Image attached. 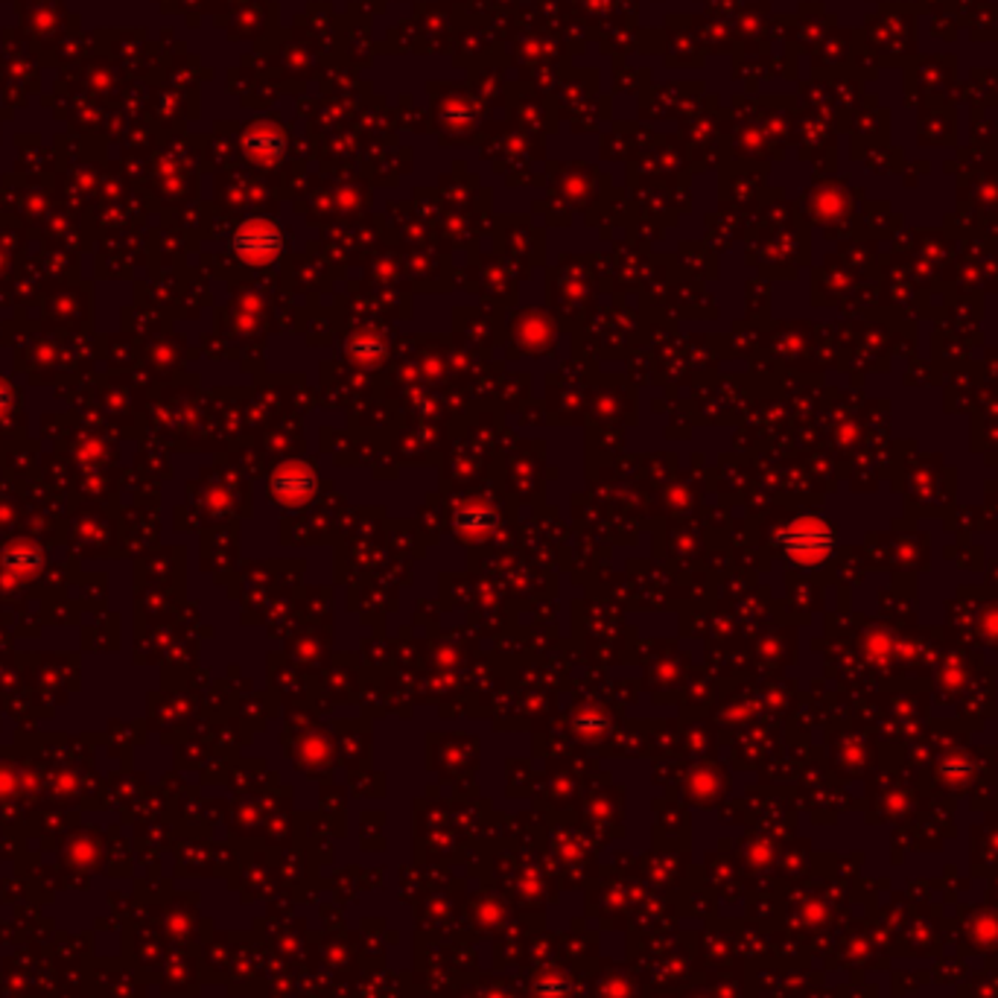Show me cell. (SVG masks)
<instances>
[{"instance_id":"1","label":"cell","mask_w":998,"mask_h":998,"mask_svg":"<svg viewBox=\"0 0 998 998\" xmlns=\"http://www.w3.org/2000/svg\"><path fill=\"white\" fill-rule=\"evenodd\" d=\"M231 252L245 266H272L281 257V252H284V231H281V226L272 217L245 219L243 226L234 231V237H231Z\"/></svg>"},{"instance_id":"2","label":"cell","mask_w":998,"mask_h":998,"mask_svg":"<svg viewBox=\"0 0 998 998\" xmlns=\"http://www.w3.org/2000/svg\"><path fill=\"white\" fill-rule=\"evenodd\" d=\"M268 494L284 508H304L319 494V476L307 462L277 464L268 476Z\"/></svg>"},{"instance_id":"3","label":"cell","mask_w":998,"mask_h":998,"mask_svg":"<svg viewBox=\"0 0 998 998\" xmlns=\"http://www.w3.org/2000/svg\"><path fill=\"white\" fill-rule=\"evenodd\" d=\"M782 546L791 561L818 563L830 552V535L818 520H798L782 531Z\"/></svg>"},{"instance_id":"4","label":"cell","mask_w":998,"mask_h":998,"mask_svg":"<svg viewBox=\"0 0 998 998\" xmlns=\"http://www.w3.org/2000/svg\"><path fill=\"white\" fill-rule=\"evenodd\" d=\"M500 526V512L485 500L462 503L453 514V529L462 540H487Z\"/></svg>"},{"instance_id":"5","label":"cell","mask_w":998,"mask_h":998,"mask_svg":"<svg viewBox=\"0 0 998 998\" xmlns=\"http://www.w3.org/2000/svg\"><path fill=\"white\" fill-rule=\"evenodd\" d=\"M344 353H348V360H353L357 365H380V362L386 360V342L380 339L377 333H369V330H362V333H353L348 342H344Z\"/></svg>"},{"instance_id":"6","label":"cell","mask_w":998,"mask_h":998,"mask_svg":"<svg viewBox=\"0 0 998 998\" xmlns=\"http://www.w3.org/2000/svg\"><path fill=\"white\" fill-rule=\"evenodd\" d=\"M245 152L252 155L254 161H261V164H272L284 155V138L275 132V129H254L243 138Z\"/></svg>"},{"instance_id":"7","label":"cell","mask_w":998,"mask_h":998,"mask_svg":"<svg viewBox=\"0 0 998 998\" xmlns=\"http://www.w3.org/2000/svg\"><path fill=\"white\" fill-rule=\"evenodd\" d=\"M39 561H42L39 549H33V546L26 544H15L9 552H3V567H7L9 572H18V575L33 572L35 567H39Z\"/></svg>"},{"instance_id":"8","label":"cell","mask_w":998,"mask_h":998,"mask_svg":"<svg viewBox=\"0 0 998 998\" xmlns=\"http://www.w3.org/2000/svg\"><path fill=\"white\" fill-rule=\"evenodd\" d=\"M572 727L581 733V736H599V733L607 731V715L602 710H581L572 719Z\"/></svg>"},{"instance_id":"9","label":"cell","mask_w":998,"mask_h":998,"mask_svg":"<svg viewBox=\"0 0 998 998\" xmlns=\"http://www.w3.org/2000/svg\"><path fill=\"white\" fill-rule=\"evenodd\" d=\"M7 403H9V388L0 383V412L7 409Z\"/></svg>"}]
</instances>
